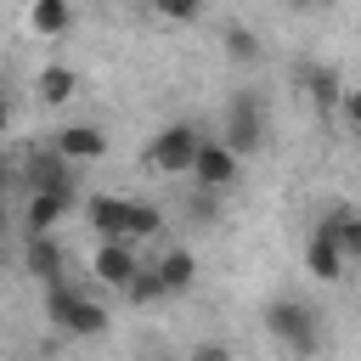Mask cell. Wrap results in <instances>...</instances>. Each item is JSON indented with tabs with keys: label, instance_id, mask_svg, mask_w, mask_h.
Masks as SVG:
<instances>
[{
	"label": "cell",
	"instance_id": "obj_15",
	"mask_svg": "<svg viewBox=\"0 0 361 361\" xmlns=\"http://www.w3.org/2000/svg\"><path fill=\"white\" fill-rule=\"evenodd\" d=\"M68 209H73V192H28V214H23V226H28V231H51Z\"/></svg>",
	"mask_w": 361,
	"mask_h": 361
},
{
	"label": "cell",
	"instance_id": "obj_24",
	"mask_svg": "<svg viewBox=\"0 0 361 361\" xmlns=\"http://www.w3.org/2000/svg\"><path fill=\"white\" fill-rule=\"evenodd\" d=\"M6 180H11V169H0V237H6Z\"/></svg>",
	"mask_w": 361,
	"mask_h": 361
},
{
	"label": "cell",
	"instance_id": "obj_23",
	"mask_svg": "<svg viewBox=\"0 0 361 361\" xmlns=\"http://www.w3.org/2000/svg\"><path fill=\"white\" fill-rule=\"evenodd\" d=\"M192 355H197V361H220V355H226V344H197Z\"/></svg>",
	"mask_w": 361,
	"mask_h": 361
},
{
	"label": "cell",
	"instance_id": "obj_11",
	"mask_svg": "<svg viewBox=\"0 0 361 361\" xmlns=\"http://www.w3.org/2000/svg\"><path fill=\"white\" fill-rule=\"evenodd\" d=\"M56 147H62L73 164H85V158H102V152H107V130H102V124H62V130H56Z\"/></svg>",
	"mask_w": 361,
	"mask_h": 361
},
{
	"label": "cell",
	"instance_id": "obj_22",
	"mask_svg": "<svg viewBox=\"0 0 361 361\" xmlns=\"http://www.w3.org/2000/svg\"><path fill=\"white\" fill-rule=\"evenodd\" d=\"M338 113H344L350 135H361V85H344V102H338Z\"/></svg>",
	"mask_w": 361,
	"mask_h": 361
},
{
	"label": "cell",
	"instance_id": "obj_17",
	"mask_svg": "<svg viewBox=\"0 0 361 361\" xmlns=\"http://www.w3.org/2000/svg\"><path fill=\"white\" fill-rule=\"evenodd\" d=\"M322 226H333V237H338L344 259H361V209H327V214H322Z\"/></svg>",
	"mask_w": 361,
	"mask_h": 361
},
{
	"label": "cell",
	"instance_id": "obj_2",
	"mask_svg": "<svg viewBox=\"0 0 361 361\" xmlns=\"http://www.w3.org/2000/svg\"><path fill=\"white\" fill-rule=\"evenodd\" d=\"M220 141H226L231 152H243V158H254V152L265 147V102H259L254 90L226 96V113H220Z\"/></svg>",
	"mask_w": 361,
	"mask_h": 361
},
{
	"label": "cell",
	"instance_id": "obj_8",
	"mask_svg": "<svg viewBox=\"0 0 361 361\" xmlns=\"http://www.w3.org/2000/svg\"><path fill=\"white\" fill-rule=\"evenodd\" d=\"M344 248H338V237H333V226H310V237H305V271L316 276V282H338L344 276Z\"/></svg>",
	"mask_w": 361,
	"mask_h": 361
},
{
	"label": "cell",
	"instance_id": "obj_1",
	"mask_svg": "<svg viewBox=\"0 0 361 361\" xmlns=\"http://www.w3.org/2000/svg\"><path fill=\"white\" fill-rule=\"evenodd\" d=\"M45 316H51L62 333H73V338H96V333H107V310H102L96 299H85L79 288H68L62 276L45 282Z\"/></svg>",
	"mask_w": 361,
	"mask_h": 361
},
{
	"label": "cell",
	"instance_id": "obj_9",
	"mask_svg": "<svg viewBox=\"0 0 361 361\" xmlns=\"http://www.w3.org/2000/svg\"><path fill=\"white\" fill-rule=\"evenodd\" d=\"M124 220H130V197H107V192L85 197V226L96 237H124Z\"/></svg>",
	"mask_w": 361,
	"mask_h": 361
},
{
	"label": "cell",
	"instance_id": "obj_26",
	"mask_svg": "<svg viewBox=\"0 0 361 361\" xmlns=\"http://www.w3.org/2000/svg\"><path fill=\"white\" fill-rule=\"evenodd\" d=\"M6 124H11V102H6V90H0V135H6Z\"/></svg>",
	"mask_w": 361,
	"mask_h": 361
},
{
	"label": "cell",
	"instance_id": "obj_16",
	"mask_svg": "<svg viewBox=\"0 0 361 361\" xmlns=\"http://www.w3.org/2000/svg\"><path fill=\"white\" fill-rule=\"evenodd\" d=\"M152 265H158V276H164L169 293H186V288L197 282V254H192V248H164Z\"/></svg>",
	"mask_w": 361,
	"mask_h": 361
},
{
	"label": "cell",
	"instance_id": "obj_13",
	"mask_svg": "<svg viewBox=\"0 0 361 361\" xmlns=\"http://www.w3.org/2000/svg\"><path fill=\"white\" fill-rule=\"evenodd\" d=\"M73 90H79V73H73V68H62V62H45V68L34 73V96H39L45 107L73 102Z\"/></svg>",
	"mask_w": 361,
	"mask_h": 361
},
{
	"label": "cell",
	"instance_id": "obj_20",
	"mask_svg": "<svg viewBox=\"0 0 361 361\" xmlns=\"http://www.w3.org/2000/svg\"><path fill=\"white\" fill-rule=\"evenodd\" d=\"M158 231H164V209H158V203H135V197H130V220H124V237L147 243V237H158Z\"/></svg>",
	"mask_w": 361,
	"mask_h": 361
},
{
	"label": "cell",
	"instance_id": "obj_7",
	"mask_svg": "<svg viewBox=\"0 0 361 361\" xmlns=\"http://www.w3.org/2000/svg\"><path fill=\"white\" fill-rule=\"evenodd\" d=\"M23 180L28 192H73V158L51 141V147H34L23 158Z\"/></svg>",
	"mask_w": 361,
	"mask_h": 361
},
{
	"label": "cell",
	"instance_id": "obj_6",
	"mask_svg": "<svg viewBox=\"0 0 361 361\" xmlns=\"http://www.w3.org/2000/svg\"><path fill=\"white\" fill-rule=\"evenodd\" d=\"M141 271V243L135 237H102L96 243V254H90V276L102 282V288H118L124 293V282Z\"/></svg>",
	"mask_w": 361,
	"mask_h": 361
},
{
	"label": "cell",
	"instance_id": "obj_25",
	"mask_svg": "<svg viewBox=\"0 0 361 361\" xmlns=\"http://www.w3.org/2000/svg\"><path fill=\"white\" fill-rule=\"evenodd\" d=\"M293 11H322V6H333V0H288Z\"/></svg>",
	"mask_w": 361,
	"mask_h": 361
},
{
	"label": "cell",
	"instance_id": "obj_21",
	"mask_svg": "<svg viewBox=\"0 0 361 361\" xmlns=\"http://www.w3.org/2000/svg\"><path fill=\"white\" fill-rule=\"evenodd\" d=\"M147 11L158 23H197L203 17V0H147Z\"/></svg>",
	"mask_w": 361,
	"mask_h": 361
},
{
	"label": "cell",
	"instance_id": "obj_14",
	"mask_svg": "<svg viewBox=\"0 0 361 361\" xmlns=\"http://www.w3.org/2000/svg\"><path fill=\"white\" fill-rule=\"evenodd\" d=\"M28 28L39 39H62L73 28V0H34L28 6Z\"/></svg>",
	"mask_w": 361,
	"mask_h": 361
},
{
	"label": "cell",
	"instance_id": "obj_12",
	"mask_svg": "<svg viewBox=\"0 0 361 361\" xmlns=\"http://www.w3.org/2000/svg\"><path fill=\"white\" fill-rule=\"evenodd\" d=\"M23 265H28V276H39V282H56V276H62V248L51 243V231H28Z\"/></svg>",
	"mask_w": 361,
	"mask_h": 361
},
{
	"label": "cell",
	"instance_id": "obj_5",
	"mask_svg": "<svg viewBox=\"0 0 361 361\" xmlns=\"http://www.w3.org/2000/svg\"><path fill=\"white\" fill-rule=\"evenodd\" d=\"M237 180H243V152H231L220 135H214V141L203 135V147H197V158H192V186H209V192L226 197Z\"/></svg>",
	"mask_w": 361,
	"mask_h": 361
},
{
	"label": "cell",
	"instance_id": "obj_19",
	"mask_svg": "<svg viewBox=\"0 0 361 361\" xmlns=\"http://www.w3.org/2000/svg\"><path fill=\"white\" fill-rule=\"evenodd\" d=\"M226 56L243 62V68H254V62H259V34H254L248 23H226Z\"/></svg>",
	"mask_w": 361,
	"mask_h": 361
},
{
	"label": "cell",
	"instance_id": "obj_4",
	"mask_svg": "<svg viewBox=\"0 0 361 361\" xmlns=\"http://www.w3.org/2000/svg\"><path fill=\"white\" fill-rule=\"evenodd\" d=\"M197 147H203V130H197L192 118H169V124L152 135V147H147V164H152L158 175H192V158H197Z\"/></svg>",
	"mask_w": 361,
	"mask_h": 361
},
{
	"label": "cell",
	"instance_id": "obj_3",
	"mask_svg": "<svg viewBox=\"0 0 361 361\" xmlns=\"http://www.w3.org/2000/svg\"><path fill=\"white\" fill-rule=\"evenodd\" d=\"M265 333L276 344H288L293 355H310L322 344V327H316V310L305 299H271L265 305Z\"/></svg>",
	"mask_w": 361,
	"mask_h": 361
},
{
	"label": "cell",
	"instance_id": "obj_18",
	"mask_svg": "<svg viewBox=\"0 0 361 361\" xmlns=\"http://www.w3.org/2000/svg\"><path fill=\"white\" fill-rule=\"evenodd\" d=\"M124 299H130V305H158V299H169V288H164L158 265H147V259H141V271L124 282Z\"/></svg>",
	"mask_w": 361,
	"mask_h": 361
},
{
	"label": "cell",
	"instance_id": "obj_10",
	"mask_svg": "<svg viewBox=\"0 0 361 361\" xmlns=\"http://www.w3.org/2000/svg\"><path fill=\"white\" fill-rule=\"evenodd\" d=\"M299 85H305V96H310L316 107H338V102H344V79H338V68H327V62H305V68H299Z\"/></svg>",
	"mask_w": 361,
	"mask_h": 361
}]
</instances>
